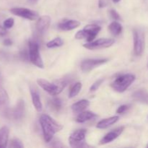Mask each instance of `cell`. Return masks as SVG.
I'll use <instances>...</instances> for the list:
<instances>
[{
  "label": "cell",
  "instance_id": "1",
  "mask_svg": "<svg viewBox=\"0 0 148 148\" xmlns=\"http://www.w3.org/2000/svg\"><path fill=\"white\" fill-rule=\"evenodd\" d=\"M39 121L43 131V137L46 143L51 141L54 134L63 129L62 124L58 123L50 116L46 114H42Z\"/></svg>",
  "mask_w": 148,
  "mask_h": 148
},
{
  "label": "cell",
  "instance_id": "2",
  "mask_svg": "<svg viewBox=\"0 0 148 148\" xmlns=\"http://www.w3.org/2000/svg\"><path fill=\"white\" fill-rule=\"evenodd\" d=\"M25 112L24 101L19 100L12 108H10L7 105L0 106V114L4 118L9 120L18 121L23 119Z\"/></svg>",
  "mask_w": 148,
  "mask_h": 148
},
{
  "label": "cell",
  "instance_id": "3",
  "mask_svg": "<svg viewBox=\"0 0 148 148\" xmlns=\"http://www.w3.org/2000/svg\"><path fill=\"white\" fill-rule=\"evenodd\" d=\"M37 83L42 89L49 93L50 95H57L62 92L67 84V82L64 79L57 81L55 83H51L49 81L44 79H38L37 80Z\"/></svg>",
  "mask_w": 148,
  "mask_h": 148
},
{
  "label": "cell",
  "instance_id": "4",
  "mask_svg": "<svg viewBox=\"0 0 148 148\" xmlns=\"http://www.w3.org/2000/svg\"><path fill=\"white\" fill-rule=\"evenodd\" d=\"M135 79V75L132 74L120 75L116 78L115 80L111 83V86L116 92H123L127 90V88L134 82Z\"/></svg>",
  "mask_w": 148,
  "mask_h": 148
},
{
  "label": "cell",
  "instance_id": "5",
  "mask_svg": "<svg viewBox=\"0 0 148 148\" xmlns=\"http://www.w3.org/2000/svg\"><path fill=\"white\" fill-rule=\"evenodd\" d=\"M101 30V27L97 25H88L84 29L79 30L75 35L76 39H87L88 42H91L95 38Z\"/></svg>",
  "mask_w": 148,
  "mask_h": 148
},
{
  "label": "cell",
  "instance_id": "6",
  "mask_svg": "<svg viewBox=\"0 0 148 148\" xmlns=\"http://www.w3.org/2000/svg\"><path fill=\"white\" fill-rule=\"evenodd\" d=\"M28 57L32 64L43 69L44 67L43 59L39 52V46L34 40H30L28 43Z\"/></svg>",
  "mask_w": 148,
  "mask_h": 148
},
{
  "label": "cell",
  "instance_id": "7",
  "mask_svg": "<svg viewBox=\"0 0 148 148\" xmlns=\"http://www.w3.org/2000/svg\"><path fill=\"white\" fill-rule=\"evenodd\" d=\"M134 37V53L136 56H141L145 50V36L142 29L134 28L133 30Z\"/></svg>",
  "mask_w": 148,
  "mask_h": 148
},
{
  "label": "cell",
  "instance_id": "8",
  "mask_svg": "<svg viewBox=\"0 0 148 148\" xmlns=\"http://www.w3.org/2000/svg\"><path fill=\"white\" fill-rule=\"evenodd\" d=\"M87 131L84 129L77 130L72 132L69 137V143L73 147H88L85 137H86Z\"/></svg>",
  "mask_w": 148,
  "mask_h": 148
},
{
  "label": "cell",
  "instance_id": "9",
  "mask_svg": "<svg viewBox=\"0 0 148 148\" xmlns=\"http://www.w3.org/2000/svg\"><path fill=\"white\" fill-rule=\"evenodd\" d=\"M114 42L115 40L112 38H100L94 41L88 42V43L84 44L83 46L90 50H97V49L111 47Z\"/></svg>",
  "mask_w": 148,
  "mask_h": 148
},
{
  "label": "cell",
  "instance_id": "10",
  "mask_svg": "<svg viewBox=\"0 0 148 148\" xmlns=\"http://www.w3.org/2000/svg\"><path fill=\"white\" fill-rule=\"evenodd\" d=\"M10 12L16 16L30 20H36L38 17V12L25 7H14L10 10Z\"/></svg>",
  "mask_w": 148,
  "mask_h": 148
},
{
  "label": "cell",
  "instance_id": "11",
  "mask_svg": "<svg viewBox=\"0 0 148 148\" xmlns=\"http://www.w3.org/2000/svg\"><path fill=\"white\" fill-rule=\"evenodd\" d=\"M108 61V59H88L82 61L80 67L82 72H90L95 68L104 64Z\"/></svg>",
  "mask_w": 148,
  "mask_h": 148
},
{
  "label": "cell",
  "instance_id": "12",
  "mask_svg": "<svg viewBox=\"0 0 148 148\" xmlns=\"http://www.w3.org/2000/svg\"><path fill=\"white\" fill-rule=\"evenodd\" d=\"M124 127H119L118 128L115 129V130H112L110 132L107 133L100 141V145H105L108 144V143H111L116 139L118 138L119 136L121 134V133L124 132Z\"/></svg>",
  "mask_w": 148,
  "mask_h": 148
},
{
  "label": "cell",
  "instance_id": "13",
  "mask_svg": "<svg viewBox=\"0 0 148 148\" xmlns=\"http://www.w3.org/2000/svg\"><path fill=\"white\" fill-rule=\"evenodd\" d=\"M51 21V17L49 16L43 15L40 17L38 20L36 25L37 31L40 34H43V33H46V30L49 29V26H50Z\"/></svg>",
  "mask_w": 148,
  "mask_h": 148
},
{
  "label": "cell",
  "instance_id": "14",
  "mask_svg": "<svg viewBox=\"0 0 148 148\" xmlns=\"http://www.w3.org/2000/svg\"><path fill=\"white\" fill-rule=\"evenodd\" d=\"M30 90L33 106H34L36 111L40 112L43 109V104H42L41 101H40V94H39L38 91L35 87H30Z\"/></svg>",
  "mask_w": 148,
  "mask_h": 148
},
{
  "label": "cell",
  "instance_id": "15",
  "mask_svg": "<svg viewBox=\"0 0 148 148\" xmlns=\"http://www.w3.org/2000/svg\"><path fill=\"white\" fill-rule=\"evenodd\" d=\"M133 100L140 103L148 105V91L145 89H140L134 91L132 95Z\"/></svg>",
  "mask_w": 148,
  "mask_h": 148
},
{
  "label": "cell",
  "instance_id": "16",
  "mask_svg": "<svg viewBox=\"0 0 148 148\" xmlns=\"http://www.w3.org/2000/svg\"><path fill=\"white\" fill-rule=\"evenodd\" d=\"M80 25V23L77 20H66L61 22L58 25V27L60 30L64 31H69V30H74Z\"/></svg>",
  "mask_w": 148,
  "mask_h": 148
},
{
  "label": "cell",
  "instance_id": "17",
  "mask_svg": "<svg viewBox=\"0 0 148 148\" xmlns=\"http://www.w3.org/2000/svg\"><path fill=\"white\" fill-rule=\"evenodd\" d=\"M119 119V117L118 116H114L109 117V118L104 119L97 124L96 127L98 129H101V130H104V129L108 128L110 126L116 123Z\"/></svg>",
  "mask_w": 148,
  "mask_h": 148
},
{
  "label": "cell",
  "instance_id": "18",
  "mask_svg": "<svg viewBox=\"0 0 148 148\" xmlns=\"http://www.w3.org/2000/svg\"><path fill=\"white\" fill-rule=\"evenodd\" d=\"M10 135V129L7 126L0 128V148L6 147L7 146Z\"/></svg>",
  "mask_w": 148,
  "mask_h": 148
},
{
  "label": "cell",
  "instance_id": "19",
  "mask_svg": "<svg viewBox=\"0 0 148 148\" xmlns=\"http://www.w3.org/2000/svg\"><path fill=\"white\" fill-rule=\"evenodd\" d=\"M90 106V101L88 100L82 99L81 101H77L72 106V111L75 114H79L80 112L85 111Z\"/></svg>",
  "mask_w": 148,
  "mask_h": 148
},
{
  "label": "cell",
  "instance_id": "20",
  "mask_svg": "<svg viewBox=\"0 0 148 148\" xmlns=\"http://www.w3.org/2000/svg\"><path fill=\"white\" fill-rule=\"evenodd\" d=\"M95 116H96V114H94L92 111H82L78 114L76 121L78 123H84L85 121L92 119Z\"/></svg>",
  "mask_w": 148,
  "mask_h": 148
},
{
  "label": "cell",
  "instance_id": "21",
  "mask_svg": "<svg viewBox=\"0 0 148 148\" xmlns=\"http://www.w3.org/2000/svg\"><path fill=\"white\" fill-rule=\"evenodd\" d=\"M49 106L52 111L59 112L62 108V101L59 98H53L49 101Z\"/></svg>",
  "mask_w": 148,
  "mask_h": 148
},
{
  "label": "cell",
  "instance_id": "22",
  "mask_svg": "<svg viewBox=\"0 0 148 148\" xmlns=\"http://www.w3.org/2000/svg\"><path fill=\"white\" fill-rule=\"evenodd\" d=\"M122 29L123 28L121 25L117 21L112 22L109 25V26H108V30H110L111 34L115 36H117L121 34V32H122Z\"/></svg>",
  "mask_w": 148,
  "mask_h": 148
},
{
  "label": "cell",
  "instance_id": "23",
  "mask_svg": "<svg viewBox=\"0 0 148 148\" xmlns=\"http://www.w3.org/2000/svg\"><path fill=\"white\" fill-rule=\"evenodd\" d=\"M9 102V95L1 83L0 82V106L7 105Z\"/></svg>",
  "mask_w": 148,
  "mask_h": 148
},
{
  "label": "cell",
  "instance_id": "24",
  "mask_svg": "<svg viewBox=\"0 0 148 148\" xmlns=\"http://www.w3.org/2000/svg\"><path fill=\"white\" fill-rule=\"evenodd\" d=\"M81 89H82V83L81 82H77V83H75L72 87V88L70 89V91H69V98H72L76 96V95H77L79 94V92H80Z\"/></svg>",
  "mask_w": 148,
  "mask_h": 148
},
{
  "label": "cell",
  "instance_id": "25",
  "mask_svg": "<svg viewBox=\"0 0 148 148\" xmlns=\"http://www.w3.org/2000/svg\"><path fill=\"white\" fill-rule=\"evenodd\" d=\"M64 41L61 38H55L53 40H51V41L48 42L46 43V46L49 49H53V48H56V47H60V46H63Z\"/></svg>",
  "mask_w": 148,
  "mask_h": 148
},
{
  "label": "cell",
  "instance_id": "26",
  "mask_svg": "<svg viewBox=\"0 0 148 148\" xmlns=\"http://www.w3.org/2000/svg\"><path fill=\"white\" fill-rule=\"evenodd\" d=\"M9 147H18V148H23L24 147V145H23V143H22L21 141H20L19 139L17 138H14V139H12V140L10 141V145H9Z\"/></svg>",
  "mask_w": 148,
  "mask_h": 148
},
{
  "label": "cell",
  "instance_id": "27",
  "mask_svg": "<svg viewBox=\"0 0 148 148\" xmlns=\"http://www.w3.org/2000/svg\"><path fill=\"white\" fill-rule=\"evenodd\" d=\"M103 81H104L103 79H98V80L95 81V82L92 84V86L90 87V90L91 92H93V91L97 90L99 88V87L101 85V84L103 82Z\"/></svg>",
  "mask_w": 148,
  "mask_h": 148
},
{
  "label": "cell",
  "instance_id": "28",
  "mask_svg": "<svg viewBox=\"0 0 148 148\" xmlns=\"http://www.w3.org/2000/svg\"><path fill=\"white\" fill-rule=\"evenodd\" d=\"M14 19L12 18V17H10V18L4 20V23H3V26H4L6 29H10L14 25Z\"/></svg>",
  "mask_w": 148,
  "mask_h": 148
},
{
  "label": "cell",
  "instance_id": "29",
  "mask_svg": "<svg viewBox=\"0 0 148 148\" xmlns=\"http://www.w3.org/2000/svg\"><path fill=\"white\" fill-rule=\"evenodd\" d=\"M109 13H110V15H111V17H112L113 20H114L115 21H119V20H121V17H120L119 14L116 10H110Z\"/></svg>",
  "mask_w": 148,
  "mask_h": 148
},
{
  "label": "cell",
  "instance_id": "30",
  "mask_svg": "<svg viewBox=\"0 0 148 148\" xmlns=\"http://www.w3.org/2000/svg\"><path fill=\"white\" fill-rule=\"evenodd\" d=\"M130 108V105H122V106H121L119 107L118 109H117V111H116V112L119 114H124V113H125L126 111H127Z\"/></svg>",
  "mask_w": 148,
  "mask_h": 148
},
{
  "label": "cell",
  "instance_id": "31",
  "mask_svg": "<svg viewBox=\"0 0 148 148\" xmlns=\"http://www.w3.org/2000/svg\"><path fill=\"white\" fill-rule=\"evenodd\" d=\"M7 30H6L5 27L4 26L0 25V36H4L5 35H7Z\"/></svg>",
  "mask_w": 148,
  "mask_h": 148
},
{
  "label": "cell",
  "instance_id": "32",
  "mask_svg": "<svg viewBox=\"0 0 148 148\" xmlns=\"http://www.w3.org/2000/svg\"><path fill=\"white\" fill-rule=\"evenodd\" d=\"M12 43V41L10 38H7L4 40V44L5 46H11Z\"/></svg>",
  "mask_w": 148,
  "mask_h": 148
},
{
  "label": "cell",
  "instance_id": "33",
  "mask_svg": "<svg viewBox=\"0 0 148 148\" xmlns=\"http://www.w3.org/2000/svg\"><path fill=\"white\" fill-rule=\"evenodd\" d=\"M99 5L100 8H102V7H104L106 6V2L104 1V0H99Z\"/></svg>",
  "mask_w": 148,
  "mask_h": 148
},
{
  "label": "cell",
  "instance_id": "34",
  "mask_svg": "<svg viewBox=\"0 0 148 148\" xmlns=\"http://www.w3.org/2000/svg\"><path fill=\"white\" fill-rule=\"evenodd\" d=\"M30 4H36L38 1V0H27Z\"/></svg>",
  "mask_w": 148,
  "mask_h": 148
},
{
  "label": "cell",
  "instance_id": "35",
  "mask_svg": "<svg viewBox=\"0 0 148 148\" xmlns=\"http://www.w3.org/2000/svg\"><path fill=\"white\" fill-rule=\"evenodd\" d=\"M2 81H3V77H2V75H1V71H0V82L2 83Z\"/></svg>",
  "mask_w": 148,
  "mask_h": 148
},
{
  "label": "cell",
  "instance_id": "36",
  "mask_svg": "<svg viewBox=\"0 0 148 148\" xmlns=\"http://www.w3.org/2000/svg\"><path fill=\"white\" fill-rule=\"evenodd\" d=\"M120 1H121V0H113V1H114V3H118Z\"/></svg>",
  "mask_w": 148,
  "mask_h": 148
},
{
  "label": "cell",
  "instance_id": "37",
  "mask_svg": "<svg viewBox=\"0 0 148 148\" xmlns=\"http://www.w3.org/2000/svg\"><path fill=\"white\" fill-rule=\"evenodd\" d=\"M147 147H148V145H147Z\"/></svg>",
  "mask_w": 148,
  "mask_h": 148
}]
</instances>
